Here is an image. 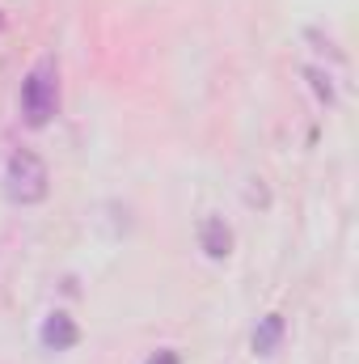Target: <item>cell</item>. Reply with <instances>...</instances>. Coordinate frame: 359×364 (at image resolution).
<instances>
[{"instance_id": "obj_3", "label": "cell", "mask_w": 359, "mask_h": 364, "mask_svg": "<svg viewBox=\"0 0 359 364\" xmlns=\"http://www.w3.org/2000/svg\"><path fill=\"white\" fill-rule=\"evenodd\" d=\"M38 339H43V348H47V352H68V348H77V339H81L77 318H72V314H64V309L47 314V318H43Z\"/></svg>"}, {"instance_id": "obj_4", "label": "cell", "mask_w": 359, "mask_h": 364, "mask_svg": "<svg viewBox=\"0 0 359 364\" xmlns=\"http://www.w3.org/2000/svg\"><path fill=\"white\" fill-rule=\"evenodd\" d=\"M199 246H203L207 259H228L233 255V229L220 216H207L203 229H199Z\"/></svg>"}, {"instance_id": "obj_2", "label": "cell", "mask_w": 359, "mask_h": 364, "mask_svg": "<svg viewBox=\"0 0 359 364\" xmlns=\"http://www.w3.org/2000/svg\"><path fill=\"white\" fill-rule=\"evenodd\" d=\"M51 191V174H47V161L30 149L13 153L9 166H4V195L13 203H43Z\"/></svg>"}, {"instance_id": "obj_1", "label": "cell", "mask_w": 359, "mask_h": 364, "mask_svg": "<svg viewBox=\"0 0 359 364\" xmlns=\"http://www.w3.org/2000/svg\"><path fill=\"white\" fill-rule=\"evenodd\" d=\"M55 110H60V64L55 55H43L21 81V119L30 127H47Z\"/></svg>"}, {"instance_id": "obj_6", "label": "cell", "mask_w": 359, "mask_h": 364, "mask_svg": "<svg viewBox=\"0 0 359 364\" xmlns=\"http://www.w3.org/2000/svg\"><path fill=\"white\" fill-rule=\"evenodd\" d=\"M144 364H182V356L174 352V348H157V352H153Z\"/></svg>"}, {"instance_id": "obj_5", "label": "cell", "mask_w": 359, "mask_h": 364, "mask_svg": "<svg viewBox=\"0 0 359 364\" xmlns=\"http://www.w3.org/2000/svg\"><path fill=\"white\" fill-rule=\"evenodd\" d=\"M279 339H283V318H279V314H267V318L254 326V352H258V356H270V352L279 348Z\"/></svg>"}]
</instances>
